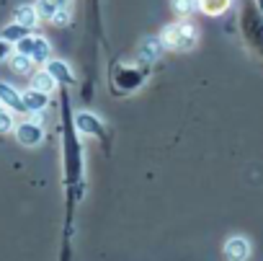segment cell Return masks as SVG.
I'll return each instance as SVG.
<instances>
[{
  "mask_svg": "<svg viewBox=\"0 0 263 261\" xmlns=\"http://www.w3.org/2000/svg\"><path fill=\"white\" fill-rule=\"evenodd\" d=\"M240 34L248 49L258 60H263V13L258 11L253 0H242L240 6Z\"/></svg>",
  "mask_w": 263,
  "mask_h": 261,
  "instance_id": "obj_1",
  "label": "cell"
},
{
  "mask_svg": "<svg viewBox=\"0 0 263 261\" xmlns=\"http://www.w3.org/2000/svg\"><path fill=\"white\" fill-rule=\"evenodd\" d=\"M160 39H163L165 49H171V52H191L199 42V31L191 19H176L163 26Z\"/></svg>",
  "mask_w": 263,
  "mask_h": 261,
  "instance_id": "obj_2",
  "label": "cell"
},
{
  "mask_svg": "<svg viewBox=\"0 0 263 261\" xmlns=\"http://www.w3.org/2000/svg\"><path fill=\"white\" fill-rule=\"evenodd\" d=\"M72 3L75 0H36V11L42 21H49L52 26H67L72 21Z\"/></svg>",
  "mask_w": 263,
  "mask_h": 261,
  "instance_id": "obj_3",
  "label": "cell"
},
{
  "mask_svg": "<svg viewBox=\"0 0 263 261\" xmlns=\"http://www.w3.org/2000/svg\"><path fill=\"white\" fill-rule=\"evenodd\" d=\"M16 52H24L29 55L36 65H44L49 57H52V44L42 37V34H26L21 42H16Z\"/></svg>",
  "mask_w": 263,
  "mask_h": 261,
  "instance_id": "obj_4",
  "label": "cell"
},
{
  "mask_svg": "<svg viewBox=\"0 0 263 261\" xmlns=\"http://www.w3.org/2000/svg\"><path fill=\"white\" fill-rule=\"evenodd\" d=\"M13 135L24 148H36L44 143V127L39 121V114H34L31 119H24L13 127Z\"/></svg>",
  "mask_w": 263,
  "mask_h": 261,
  "instance_id": "obj_5",
  "label": "cell"
},
{
  "mask_svg": "<svg viewBox=\"0 0 263 261\" xmlns=\"http://www.w3.org/2000/svg\"><path fill=\"white\" fill-rule=\"evenodd\" d=\"M222 253H224V258L242 261V258H248V256H250V240H248L245 235H232V238H227V240H224Z\"/></svg>",
  "mask_w": 263,
  "mask_h": 261,
  "instance_id": "obj_6",
  "label": "cell"
},
{
  "mask_svg": "<svg viewBox=\"0 0 263 261\" xmlns=\"http://www.w3.org/2000/svg\"><path fill=\"white\" fill-rule=\"evenodd\" d=\"M49 96H52V93H44V91L29 85V88L24 91V109H26V114H42V111L49 106Z\"/></svg>",
  "mask_w": 263,
  "mask_h": 261,
  "instance_id": "obj_7",
  "label": "cell"
},
{
  "mask_svg": "<svg viewBox=\"0 0 263 261\" xmlns=\"http://www.w3.org/2000/svg\"><path fill=\"white\" fill-rule=\"evenodd\" d=\"M75 129H78L80 135H96V137H101L103 121L98 116L88 114V111H80V114H75Z\"/></svg>",
  "mask_w": 263,
  "mask_h": 261,
  "instance_id": "obj_8",
  "label": "cell"
},
{
  "mask_svg": "<svg viewBox=\"0 0 263 261\" xmlns=\"http://www.w3.org/2000/svg\"><path fill=\"white\" fill-rule=\"evenodd\" d=\"M44 67L52 73V78H54L57 83H62V85H70V83H75V73H72V67H70L65 60L49 57V60L44 62Z\"/></svg>",
  "mask_w": 263,
  "mask_h": 261,
  "instance_id": "obj_9",
  "label": "cell"
},
{
  "mask_svg": "<svg viewBox=\"0 0 263 261\" xmlns=\"http://www.w3.org/2000/svg\"><path fill=\"white\" fill-rule=\"evenodd\" d=\"M0 103L8 106L13 114H16V111H18V114H26V109H24V93H18L13 85H8V83H3V80H0Z\"/></svg>",
  "mask_w": 263,
  "mask_h": 261,
  "instance_id": "obj_10",
  "label": "cell"
},
{
  "mask_svg": "<svg viewBox=\"0 0 263 261\" xmlns=\"http://www.w3.org/2000/svg\"><path fill=\"white\" fill-rule=\"evenodd\" d=\"M13 21L34 31V29L39 26L42 16H39V11H36V6H34V3H26V6H18V8L13 11Z\"/></svg>",
  "mask_w": 263,
  "mask_h": 261,
  "instance_id": "obj_11",
  "label": "cell"
},
{
  "mask_svg": "<svg viewBox=\"0 0 263 261\" xmlns=\"http://www.w3.org/2000/svg\"><path fill=\"white\" fill-rule=\"evenodd\" d=\"M8 65H11V70L16 73V75H26V78H31L34 73H36V62L29 57V55H24V52H13L11 55V60H8Z\"/></svg>",
  "mask_w": 263,
  "mask_h": 261,
  "instance_id": "obj_12",
  "label": "cell"
},
{
  "mask_svg": "<svg viewBox=\"0 0 263 261\" xmlns=\"http://www.w3.org/2000/svg\"><path fill=\"white\" fill-rule=\"evenodd\" d=\"M163 49H165V44H163L160 37H147V39L140 44V60H145V62H155V60L160 57Z\"/></svg>",
  "mask_w": 263,
  "mask_h": 261,
  "instance_id": "obj_13",
  "label": "cell"
},
{
  "mask_svg": "<svg viewBox=\"0 0 263 261\" xmlns=\"http://www.w3.org/2000/svg\"><path fill=\"white\" fill-rule=\"evenodd\" d=\"M31 85H34V88H39V91H44V93H54L60 83L52 78V73H49L47 67H42V70L36 67V73L31 75Z\"/></svg>",
  "mask_w": 263,
  "mask_h": 261,
  "instance_id": "obj_14",
  "label": "cell"
},
{
  "mask_svg": "<svg viewBox=\"0 0 263 261\" xmlns=\"http://www.w3.org/2000/svg\"><path fill=\"white\" fill-rule=\"evenodd\" d=\"M230 8H232V0H199V11L204 16H212V19L222 16Z\"/></svg>",
  "mask_w": 263,
  "mask_h": 261,
  "instance_id": "obj_15",
  "label": "cell"
},
{
  "mask_svg": "<svg viewBox=\"0 0 263 261\" xmlns=\"http://www.w3.org/2000/svg\"><path fill=\"white\" fill-rule=\"evenodd\" d=\"M171 8H173V13H176V16L189 19L191 13H196V11H199V0H173Z\"/></svg>",
  "mask_w": 263,
  "mask_h": 261,
  "instance_id": "obj_16",
  "label": "cell"
},
{
  "mask_svg": "<svg viewBox=\"0 0 263 261\" xmlns=\"http://www.w3.org/2000/svg\"><path fill=\"white\" fill-rule=\"evenodd\" d=\"M26 34H31V29H26V26H21V24H16V21H13L11 26H6L3 31H0V37L8 39V42H13V44H16V42H21Z\"/></svg>",
  "mask_w": 263,
  "mask_h": 261,
  "instance_id": "obj_17",
  "label": "cell"
},
{
  "mask_svg": "<svg viewBox=\"0 0 263 261\" xmlns=\"http://www.w3.org/2000/svg\"><path fill=\"white\" fill-rule=\"evenodd\" d=\"M13 127H16V119H13V111L8 106L0 109V135H8L13 132Z\"/></svg>",
  "mask_w": 263,
  "mask_h": 261,
  "instance_id": "obj_18",
  "label": "cell"
},
{
  "mask_svg": "<svg viewBox=\"0 0 263 261\" xmlns=\"http://www.w3.org/2000/svg\"><path fill=\"white\" fill-rule=\"evenodd\" d=\"M16 52V44L13 42H8V39H3L0 37V62H6V60H11V55Z\"/></svg>",
  "mask_w": 263,
  "mask_h": 261,
  "instance_id": "obj_19",
  "label": "cell"
},
{
  "mask_svg": "<svg viewBox=\"0 0 263 261\" xmlns=\"http://www.w3.org/2000/svg\"><path fill=\"white\" fill-rule=\"evenodd\" d=\"M253 3H255V6H258V11L263 13V0H253Z\"/></svg>",
  "mask_w": 263,
  "mask_h": 261,
  "instance_id": "obj_20",
  "label": "cell"
},
{
  "mask_svg": "<svg viewBox=\"0 0 263 261\" xmlns=\"http://www.w3.org/2000/svg\"><path fill=\"white\" fill-rule=\"evenodd\" d=\"M0 109H3V103H0Z\"/></svg>",
  "mask_w": 263,
  "mask_h": 261,
  "instance_id": "obj_21",
  "label": "cell"
}]
</instances>
